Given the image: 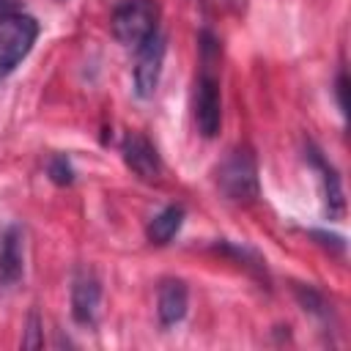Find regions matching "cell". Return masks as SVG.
I'll list each match as a JSON object with an SVG mask.
<instances>
[{
	"label": "cell",
	"instance_id": "6da1fadb",
	"mask_svg": "<svg viewBox=\"0 0 351 351\" xmlns=\"http://www.w3.org/2000/svg\"><path fill=\"white\" fill-rule=\"evenodd\" d=\"M159 3L156 0H121L112 8L110 16V27L112 36L123 44V47H140L151 33L159 30Z\"/></svg>",
	"mask_w": 351,
	"mask_h": 351
},
{
	"label": "cell",
	"instance_id": "7a4b0ae2",
	"mask_svg": "<svg viewBox=\"0 0 351 351\" xmlns=\"http://www.w3.org/2000/svg\"><path fill=\"white\" fill-rule=\"evenodd\" d=\"M217 184L222 189V195L233 203H252L261 195V184H258V167H255V156L247 148H236L230 151L219 170H217Z\"/></svg>",
	"mask_w": 351,
	"mask_h": 351
},
{
	"label": "cell",
	"instance_id": "3957f363",
	"mask_svg": "<svg viewBox=\"0 0 351 351\" xmlns=\"http://www.w3.org/2000/svg\"><path fill=\"white\" fill-rule=\"evenodd\" d=\"M38 38V22L30 14L0 16V80H5L33 49Z\"/></svg>",
	"mask_w": 351,
	"mask_h": 351
},
{
	"label": "cell",
	"instance_id": "277c9868",
	"mask_svg": "<svg viewBox=\"0 0 351 351\" xmlns=\"http://www.w3.org/2000/svg\"><path fill=\"white\" fill-rule=\"evenodd\" d=\"M165 52H167V38L162 36V30L151 33L140 47H134V93L140 99H151L156 93L162 80Z\"/></svg>",
	"mask_w": 351,
	"mask_h": 351
},
{
	"label": "cell",
	"instance_id": "5b68a950",
	"mask_svg": "<svg viewBox=\"0 0 351 351\" xmlns=\"http://www.w3.org/2000/svg\"><path fill=\"white\" fill-rule=\"evenodd\" d=\"M195 123L203 137H217L222 126V96L219 80L211 71H203L195 82Z\"/></svg>",
	"mask_w": 351,
	"mask_h": 351
},
{
	"label": "cell",
	"instance_id": "8992f818",
	"mask_svg": "<svg viewBox=\"0 0 351 351\" xmlns=\"http://www.w3.org/2000/svg\"><path fill=\"white\" fill-rule=\"evenodd\" d=\"M121 154H123V162L126 167L143 178V181H156L162 176V159H159V151L154 148V143L140 134V132H129L121 143Z\"/></svg>",
	"mask_w": 351,
	"mask_h": 351
},
{
	"label": "cell",
	"instance_id": "52a82bcc",
	"mask_svg": "<svg viewBox=\"0 0 351 351\" xmlns=\"http://www.w3.org/2000/svg\"><path fill=\"white\" fill-rule=\"evenodd\" d=\"M99 302H101V282L90 269H82L74 274L71 282V315L77 324L90 326L96 321L99 313Z\"/></svg>",
	"mask_w": 351,
	"mask_h": 351
},
{
	"label": "cell",
	"instance_id": "ba28073f",
	"mask_svg": "<svg viewBox=\"0 0 351 351\" xmlns=\"http://www.w3.org/2000/svg\"><path fill=\"white\" fill-rule=\"evenodd\" d=\"M25 233L19 225H8L0 236V285L11 288L25 271Z\"/></svg>",
	"mask_w": 351,
	"mask_h": 351
},
{
	"label": "cell",
	"instance_id": "9c48e42d",
	"mask_svg": "<svg viewBox=\"0 0 351 351\" xmlns=\"http://www.w3.org/2000/svg\"><path fill=\"white\" fill-rule=\"evenodd\" d=\"M307 162L321 173V186H324V208H326V214H329V219H337V217H343V211H346V197H343V184H340V176H337V170L326 162V156L313 145V143H307Z\"/></svg>",
	"mask_w": 351,
	"mask_h": 351
},
{
	"label": "cell",
	"instance_id": "30bf717a",
	"mask_svg": "<svg viewBox=\"0 0 351 351\" xmlns=\"http://www.w3.org/2000/svg\"><path fill=\"white\" fill-rule=\"evenodd\" d=\"M189 307V291L186 282L181 280H165L159 285V296H156V313H159V324L162 326H176L184 321Z\"/></svg>",
	"mask_w": 351,
	"mask_h": 351
},
{
	"label": "cell",
	"instance_id": "8fae6325",
	"mask_svg": "<svg viewBox=\"0 0 351 351\" xmlns=\"http://www.w3.org/2000/svg\"><path fill=\"white\" fill-rule=\"evenodd\" d=\"M181 225H184V208H181V206H167V208H162V211L148 222L145 236H148V241H154V244H167V241L181 230Z\"/></svg>",
	"mask_w": 351,
	"mask_h": 351
},
{
	"label": "cell",
	"instance_id": "7c38bea8",
	"mask_svg": "<svg viewBox=\"0 0 351 351\" xmlns=\"http://www.w3.org/2000/svg\"><path fill=\"white\" fill-rule=\"evenodd\" d=\"M296 291V299H299V304L307 310V313H313V315H318V318H329V307H326V299L313 288V285H296L293 288Z\"/></svg>",
	"mask_w": 351,
	"mask_h": 351
},
{
	"label": "cell",
	"instance_id": "4fadbf2b",
	"mask_svg": "<svg viewBox=\"0 0 351 351\" xmlns=\"http://www.w3.org/2000/svg\"><path fill=\"white\" fill-rule=\"evenodd\" d=\"M47 176H49L58 186H69V184H74V176H77V173H74L69 156L55 154V156H49V162H47Z\"/></svg>",
	"mask_w": 351,
	"mask_h": 351
},
{
	"label": "cell",
	"instance_id": "5bb4252c",
	"mask_svg": "<svg viewBox=\"0 0 351 351\" xmlns=\"http://www.w3.org/2000/svg\"><path fill=\"white\" fill-rule=\"evenodd\" d=\"M219 250L222 252H228V255H233L236 261H241L250 271H255L258 277H266V266H263V261L252 252V250H247V247H239V244H219Z\"/></svg>",
	"mask_w": 351,
	"mask_h": 351
},
{
	"label": "cell",
	"instance_id": "9a60e30c",
	"mask_svg": "<svg viewBox=\"0 0 351 351\" xmlns=\"http://www.w3.org/2000/svg\"><path fill=\"white\" fill-rule=\"evenodd\" d=\"M22 346L25 348H41L44 346V337H41V321L36 313L27 315V335L22 337Z\"/></svg>",
	"mask_w": 351,
	"mask_h": 351
},
{
	"label": "cell",
	"instance_id": "2e32d148",
	"mask_svg": "<svg viewBox=\"0 0 351 351\" xmlns=\"http://www.w3.org/2000/svg\"><path fill=\"white\" fill-rule=\"evenodd\" d=\"M310 236H313V239H318V244H324V247H329V250H335V252H343V250H346V241H343V236H337V233L310 230Z\"/></svg>",
	"mask_w": 351,
	"mask_h": 351
},
{
	"label": "cell",
	"instance_id": "e0dca14e",
	"mask_svg": "<svg viewBox=\"0 0 351 351\" xmlns=\"http://www.w3.org/2000/svg\"><path fill=\"white\" fill-rule=\"evenodd\" d=\"M346 88H348V77H346V71L340 69V71H337V82H335V96H337V107H340L343 115L348 112V110H346Z\"/></svg>",
	"mask_w": 351,
	"mask_h": 351
},
{
	"label": "cell",
	"instance_id": "ac0fdd59",
	"mask_svg": "<svg viewBox=\"0 0 351 351\" xmlns=\"http://www.w3.org/2000/svg\"><path fill=\"white\" fill-rule=\"evenodd\" d=\"M19 8H22V0H0V16L19 14Z\"/></svg>",
	"mask_w": 351,
	"mask_h": 351
}]
</instances>
